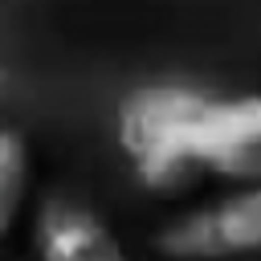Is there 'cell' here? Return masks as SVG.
<instances>
[{
    "mask_svg": "<svg viewBox=\"0 0 261 261\" xmlns=\"http://www.w3.org/2000/svg\"><path fill=\"white\" fill-rule=\"evenodd\" d=\"M208 94L184 86H143L118 106V147L143 188L155 196H188L208 175L196 151V118Z\"/></svg>",
    "mask_w": 261,
    "mask_h": 261,
    "instance_id": "cell-1",
    "label": "cell"
},
{
    "mask_svg": "<svg viewBox=\"0 0 261 261\" xmlns=\"http://www.w3.org/2000/svg\"><path fill=\"white\" fill-rule=\"evenodd\" d=\"M192 139L200 159L208 163V175L241 184L261 179V94L208 98Z\"/></svg>",
    "mask_w": 261,
    "mask_h": 261,
    "instance_id": "cell-2",
    "label": "cell"
},
{
    "mask_svg": "<svg viewBox=\"0 0 261 261\" xmlns=\"http://www.w3.org/2000/svg\"><path fill=\"white\" fill-rule=\"evenodd\" d=\"M33 237L41 261H126L106 220L73 200H45Z\"/></svg>",
    "mask_w": 261,
    "mask_h": 261,
    "instance_id": "cell-3",
    "label": "cell"
},
{
    "mask_svg": "<svg viewBox=\"0 0 261 261\" xmlns=\"http://www.w3.org/2000/svg\"><path fill=\"white\" fill-rule=\"evenodd\" d=\"M212 224H216L220 253H257L261 249V179L212 204Z\"/></svg>",
    "mask_w": 261,
    "mask_h": 261,
    "instance_id": "cell-4",
    "label": "cell"
},
{
    "mask_svg": "<svg viewBox=\"0 0 261 261\" xmlns=\"http://www.w3.org/2000/svg\"><path fill=\"white\" fill-rule=\"evenodd\" d=\"M29 196V143L0 126V237L16 224Z\"/></svg>",
    "mask_w": 261,
    "mask_h": 261,
    "instance_id": "cell-5",
    "label": "cell"
},
{
    "mask_svg": "<svg viewBox=\"0 0 261 261\" xmlns=\"http://www.w3.org/2000/svg\"><path fill=\"white\" fill-rule=\"evenodd\" d=\"M159 245H163L167 253H175V257H188V261H192V257H220V241H216V224H212V208L175 220V224L159 237Z\"/></svg>",
    "mask_w": 261,
    "mask_h": 261,
    "instance_id": "cell-6",
    "label": "cell"
}]
</instances>
